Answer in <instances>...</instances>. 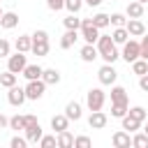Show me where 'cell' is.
I'll list each match as a JSON object with an SVG mask.
<instances>
[{
    "instance_id": "1",
    "label": "cell",
    "mask_w": 148,
    "mask_h": 148,
    "mask_svg": "<svg viewBox=\"0 0 148 148\" xmlns=\"http://www.w3.org/2000/svg\"><path fill=\"white\" fill-rule=\"evenodd\" d=\"M97 53H99V58L104 60V62H116L118 58H120V53H118V49H116V42L111 39V35H102L99 32V37H97Z\"/></svg>"
},
{
    "instance_id": "2",
    "label": "cell",
    "mask_w": 148,
    "mask_h": 148,
    "mask_svg": "<svg viewBox=\"0 0 148 148\" xmlns=\"http://www.w3.org/2000/svg\"><path fill=\"white\" fill-rule=\"evenodd\" d=\"M30 37H32V46H30V51H32L35 56L44 58V56L49 53V32H46V30H35Z\"/></svg>"
},
{
    "instance_id": "3",
    "label": "cell",
    "mask_w": 148,
    "mask_h": 148,
    "mask_svg": "<svg viewBox=\"0 0 148 148\" xmlns=\"http://www.w3.org/2000/svg\"><path fill=\"white\" fill-rule=\"evenodd\" d=\"M23 120H25V127H23V132H25V139H28V143H37V141L42 139V125H39V120H37L32 113L23 116Z\"/></svg>"
},
{
    "instance_id": "4",
    "label": "cell",
    "mask_w": 148,
    "mask_h": 148,
    "mask_svg": "<svg viewBox=\"0 0 148 148\" xmlns=\"http://www.w3.org/2000/svg\"><path fill=\"white\" fill-rule=\"evenodd\" d=\"M104 102H106V92L102 88H90L86 92V104H88L90 111H99L104 106Z\"/></svg>"
},
{
    "instance_id": "5",
    "label": "cell",
    "mask_w": 148,
    "mask_h": 148,
    "mask_svg": "<svg viewBox=\"0 0 148 148\" xmlns=\"http://www.w3.org/2000/svg\"><path fill=\"white\" fill-rule=\"evenodd\" d=\"M81 37L86 39V44H95L99 37V28L92 23V18H81Z\"/></svg>"
},
{
    "instance_id": "6",
    "label": "cell",
    "mask_w": 148,
    "mask_h": 148,
    "mask_svg": "<svg viewBox=\"0 0 148 148\" xmlns=\"http://www.w3.org/2000/svg\"><path fill=\"white\" fill-rule=\"evenodd\" d=\"M25 65H28V58H25V53L16 51L14 56H12V53L7 56V69H9V72H14V74H21Z\"/></svg>"
},
{
    "instance_id": "7",
    "label": "cell",
    "mask_w": 148,
    "mask_h": 148,
    "mask_svg": "<svg viewBox=\"0 0 148 148\" xmlns=\"http://www.w3.org/2000/svg\"><path fill=\"white\" fill-rule=\"evenodd\" d=\"M97 76H99V83H102V86H113V83H116V79H118V72L113 69V65H111V62H104V65L99 67Z\"/></svg>"
},
{
    "instance_id": "8",
    "label": "cell",
    "mask_w": 148,
    "mask_h": 148,
    "mask_svg": "<svg viewBox=\"0 0 148 148\" xmlns=\"http://www.w3.org/2000/svg\"><path fill=\"white\" fill-rule=\"evenodd\" d=\"M44 90H46V83H44L42 79L28 81V86H25V97H28V99H39V97L44 95Z\"/></svg>"
},
{
    "instance_id": "9",
    "label": "cell",
    "mask_w": 148,
    "mask_h": 148,
    "mask_svg": "<svg viewBox=\"0 0 148 148\" xmlns=\"http://www.w3.org/2000/svg\"><path fill=\"white\" fill-rule=\"evenodd\" d=\"M120 58H123L125 62H134V60L139 58V42L127 39V42L123 44V53H120Z\"/></svg>"
},
{
    "instance_id": "10",
    "label": "cell",
    "mask_w": 148,
    "mask_h": 148,
    "mask_svg": "<svg viewBox=\"0 0 148 148\" xmlns=\"http://www.w3.org/2000/svg\"><path fill=\"white\" fill-rule=\"evenodd\" d=\"M7 99H9L12 106H21V104L28 99V97H25V88H21V86H12L9 92H7Z\"/></svg>"
},
{
    "instance_id": "11",
    "label": "cell",
    "mask_w": 148,
    "mask_h": 148,
    "mask_svg": "<svg viewBox=\"0 0 148 148\" xmlns=\"http://www.w3.org/2000/svg\"><path fill=\"white\" fill-rule=\"evenodd\" d=\"M106 123H109V116L99 109V111H90V118H88V125L92 127V130H104L106 127Z\"/></svg>"
},
{
    "instance_id": "12",
    "label": "cell",
    "mask_w": 148,
    "mask_h": 148,
    "mask_svg": "<svg viewBox=\"0 0 148 148\" xmlns=\"http://www.w3.org/2000/svg\"><path fill=\"white\" fill-rule=\"evenodd\" d=\"M125 30L130 32V37H141V35L146 32V25H143V21H141V18H127Z\"/></svg>"
},
{
    "instance_id": "13",
    "label": "cell",
    "mask_w": 148,
    "mask_h": 148,
    "mask_svg": "<svg viewBox=\"0 0 148 148\" xmlns=\"http://www.w3.org/2000/svg\"><path fill=\"white\" fill-rule=\"evenodd\" d=\"M56 146H58V148H72V146H74V134H72L69 130L58 132V136H56Z\"/></svg>"
},
{
    "instance_id": "14",
    "label": "cell",
    "mask_w": 148,
    "mask_h": 148,
    "mask_svg": "<svg viewBox=\"0 0 148 148\" xmlns=\"http://www.w3.org/2000/svg\"><path fill=\"white\" fill-rule=\"evenodd\" d=\"M113 146L116 148H130L132 146V139H130V132H125V130H118L116 134H113Z\"/></svg>"
},
{
    "instance_id": "15",
    "label": "cell",
    "mask_w": 148,
    "mask_h": 148,
    "mask_svg": "<svg viewBox=\"0 0 148 148\" xmlns=\"http://www.w3.org/2000/svg\"><path fill=\"white\" fill-rule=\"evenodd\" d=\"M0 25H2L5 30L16 28V25H18V14H14V12H2V16H0Z\"/></svg>"
},
{
    "instance_id": "16",
    "label": "cell",
    "mask_w": 148,
    "mask_h": 148,
    "mask_svg": "<svg viewBox=\"0 0 148 148\" xmlns=\"http://www.w3.org/2000/svg\"><path fill=\"white\" fill-rule=\"evenodd\" d=\"M79 39V30H65V35L60 37V49H72Z\"/></svg>"
},
{
    "instance_id": "17",
    "label": "cell",
    "mask_w": 148,
    "mask_h": 148,
    "mask_svg": "<svg viewBox=\"0 0 148 148\" xmlns=\"http://www.w3.org/2000/svg\"><path fill=\"white\" fill-rule=\"evenodd\" d=\"M42 81H44L46 86H56V83H60V72H58L56 67H49V69L42 72Z\"/></svg>"
},
{
    "instance_id": "18",
    "label": "cell",
    "mask_w": 148,
    "mask_h": 148,
    "mask_svg": "<svg viewBox=\"0 0 148 148\" xmlns=\"http://www.w3.org/2000/svg\"><path fill=\"white\" fill-rule=\"evenodd\" d=\"M79 56H81V60H83V62H92L95 58H99V53H97V46H95V44H86V46L81 49V53H79Z\"/></svg>"
},
{
    "instance_id": "19",
    "label": "cell",
    "mask_w": 148,
    "mask_h": 148,
    "mask_svg": "<svg viewBox=\"0 0 148 148\" xmlns=\"http://www.w3.org/2000/svg\"><path fill=\"white\" fill-rule=\"evenodd\" d=\"M42 72H44V67H39V65H25L21 74H23L28 81H35V79H42Z\"/></svg>"
},
{
    "instance_id": "20",
    "label": "cell",
    "mask_w": 148,
    "mask_h": 148,
    "mask_svg": "<svg viewBox=\"0 0 148 148\" xmlns=\"http://www.w3.org/2000/svg\"><path fill=\"white\" fill-rule=\"evenodd\" d=\"M51 127H53V132L58 134V132H62V130H67V127H69V118H67L65 113L53 116V118H51Z\"/></svg>"
},
{
    "instance_id": "21",
    "label": "cell",
    "mask_w": 148,
    "mask_h": 148,
    "mask_svg": "<svg viewBox=\"0 0 148 148\" xmlns=\"http://www.w3.org/2000/svg\"><path fill=\"white\" fill-rule=\"evenodd\" d=\"M30 46H32V37H30V35H21V37H16V42H14V49L21 51V53H28Z\"/></svg>"
},
{
    "instance_id": "22",
    "label": "cell",
    "mask_w": 148,
    "mask_h": 148,
    "mask_svg": "<svg viewBox=\"0 0 148 148\" xmlns=\"http://www.w3.org/2000/svg\"><path fill=\"white\" fill-rule=\"evenodd\" d=\"M127 16H130V18H141V16H143V2H139V0L130 2V5H127Z\"/></svg>"
},
{
    "instance_id": "23",
    "label": "cell",
    "mask_w": 148,
    "mask_h": 148,
    "mask_svg": "<svg viewBox=\"0 0 148 148\" xmlns=\"http://www.w3.org/2000/svg\"><path fill=\"white\" fill-rule=\"evenodd\" d=\"M65 116H67L69 120H79V118H81V104H79V102H69V104L65 106Z\"/></svg>"
},
{
    "instance_id": "24",
    "label": "cell",
    "mask_w": 148,
    "mask_h": 148,
    "mask_svg": "<svg viewBox=\"0 0 148 148\" xmlns=\"http://www.w3.org/2000/svg\"><path fill=\"white\" fill-rule=\"evenodd\" d=\"M120 120H123V130H125V132H130V134H132V132H136V130L141 127V123H139V120H134L130 113H125Z\"/></svg>"
},
{
    "instance_id": "25",
    "label": "cell",
    "mask_w": 148,
    "mask_h": 148,
    "mask_svg": "<svg viewBox=\"0 0 148 148\" xmlns=\"http://www.w3.org/2000/svg\"><path fill=\"white\" fill-rule=\"evenodd\" d=\"M16 79H18V74H14V72H2L0 74V86H5V88H12V86H16Z\"/></svg>"
},
{
    "instance_id": "26",
    "label": "cell",
    "mask_w": 148,
    "mask_h": 148,
    "mask_svg": "<svg viewBox=\"0 0 148 148\" xmlns=\"http://www.w3.org/2000/svg\"><path fill=\"white\" fill-rule=\"evenodd\" d=\"M111 102H127V90L123 86H111Z\"/></svg>"
},
{
    "instance_id": "27",
    "label": "cell",
    "mask_w": 148,
    "mask_h": 148,
    "mask_svg": "<svg viewBox=\"0 0 148 148\" xmlns=\"http://www.w3.org/2000/svg\"><path fill=\"white\" fill-rule=\"evenodd\" d=\"M127 102H111V116L113 118H123L125 113H127Z\"/></svg>"
},
{
    "instance_id": "28",
    "label": "cell",
    "mask_w": 148,
    "mask_h": 148,
    "mask_svg": "<svg viewBox=\"0 0 148 148\" xmlns=\"http://www.w3.org/2000/svg\"><path fill=\"white\" fill-rule=\"evenodd\" d=\"M62 23H65V28H67V30H79V28H81V18H79L76 14L65 16V18H62Z\"/></svg>"
},
{
    "instance_id": "29",
    "label": "cell",
    "mask_w": 148,
    "mask_h": 148,
    "mask_svg": "<svg viewBox=\"0 0 148 148\" xmlns=\"http://www.w3.org/2000/svg\"><path fill=\"white\" fill-rule=\"evenodd\" d=\"M127 37H130V32L125 30V25H123V28H116V30L111 32V39H113L116 44H125V42H127Z\"/></svg>"
},
{
    "instance_id": "30",
    "label": "cell",
    "mask_w": 148,
    "mask_h": 148,
    "mask_svg": "<svg viewBox=\"0 0 148 148\" xmlns=\"http://www.w3.org/2000/svg\"><path fill=\"white\" fill-rule=\"evenodd\" d=\"M130 65H132V72H134V74H139V76L148 72V60H143V58H136V60H134V62H130Z\"/></svg>"
},
{
    "instance_id": "31",
    "label": "cell",
    "mask_w": 148,
    "mask_h": 148,
    "mask_svg": "<svg viewBox=\"0 0 148 148\" xmlns=\"http://www.w3.org/2000/svg\"><path fill=\"white\" fill-rule=\"evenodd\" d=\"M127 113H130L134 120H139V123L146 120V109H143V106H132V109H127Z\"/></svg>"
},
{
    "instance_id": "32",
    "label": "cell",
    "mask_w": 148,
    "mask_h": 148,
    "mask_svg": "<svg viewBox=\"0 0 148 148\" xmlns=\"http://www.w3.org/2000/svg\"><path fill=\"white\" fill-rule=\"evenodd\" d=\"M81 7H83V0H65V9L69 14H79Z\"/></svg>"
},
{
    "instance_id": "33",
    "label": "cell",
    "mask_w": 148,
    "mask_h": 148,
    "mask_svg": "<svg viewBox=\"0 0 148 148\" xmlns=\"http://www.w3.org/2000/svg\"><path fill=\"white\" fill-rule=\"evenodd\" d=\"M125 23H127L125 14H111L109 16V25H113V28H123Z\"/></svg>"
},
{
    "instance_id": "34",
    "label": "cell",
    "mask_w": 148,
    "mask_h": 148,
    "mask_svg": "<svg viewBox=\"0 0 148 148\" xmlns=\"http://www.w3.org/2000/svg\"><path fill=\"white\" fill-rule=\"evenodd\" d=\"M92 23H95L99 30H102V28H106V25H109V14H104V12L95 14V16H92Z\"/></svg>"
},
{
    "instance_id": "35",
    "label": "cell",
    "mask_w": 148,
    "mask_h": 148,
    "mask_svg": "<svg viewBox=\"0 0 148 148\" xmlns=\"http://www.w3.org/2000/svg\"><path fill=\"white\" fill-rule=\"evenodd\" d=\"M9 127H12V130H16V132H23V127H25L23 116H12V118H9Z\"/></svg>"
},
{
    "instance_id": "36",
    "label": "cell",
    "mask_w": 148,
    "mask_h": 148,
    "mask_svg": "<svg viewBox=\"0 0 148 148\" xmlns=\"http://www.w3.org/2000/svg\"><path fill=\"white\" fill-rule=\"evenodd\" d=\"M132 146H136V148H148V134L143 132V134H134L132 136Z\"/></svg>"
},
{
    "instance_id": "37",
    "label": "cell",
    "mask_w": 148,
    "mask_h": 148,
    "mask_svg": "<svg viewBox=\"0 0 148 148\" xmlns=\"http://www.w3.org/2000/svg\"><path fill=\"white\" fill-rule=\"evenodd\" d=\"M139 58L148 60V35L146 32L141 35V42H139Z\"/></svg>"
},
{
    "instance_id": "38",
    "label": "cell",
    "mask_w": 148,
    "mask_h": 148,
    "mask_svg": "<svg viewBox=\"0 0 148 148\" xmlns=\"http://www.w3.org/2000/svg\"><path fill=\"white\" fill-rule=\"evenodd\" d=\"M42 148H53L56 146V134H42V139L37 141Z\"/></svg>"
},
{
    "instance_id": "39",
    "label": "cell",
    "mask_w": 148,
    "mask_h": 148,
    "mask_svg": "<svg viewBox=\"0 0 148 148\" xmlns=\"http://www.w3.org/2000/svg\"><path fill=\"white\" fill-rule=\"evenodd\" d=\"M9 146H12V148H25V146H28V139H25V136H12Z\"/></svg>"
},
{
    "instance_id": "40",
    "label": "cell",
    "mask_w": 148,
    "mask_h": 148,
    "mask_svg": "<svg viewBox=\"0 0 148 148\" xmlns=\"http://www.w3.org/2000/svg\"><path fill=\"white\" fill-rule=\"evenodd\" d=\"M46 7L51 12H60V9H65V0H46Z\"/></svg>"
},
{
    "instance_id": "41",
    "label": "cell",
    "mask_w": 148,
    "mask_h": 148,
    "mask_svg": "<svg viewBox=\"0 0 148 148\" xmlns=\"http://www.w3.org/2000/svg\"><path fill=\"white\" fill-rule=\"evenodd\" d=\"M90 143H92V141H90L88 136H74V146H76V148H88Z\"/></svg>"
},
{
    "instance_id": "42",
    "label": "cell",
    "mask_w": 148,
    "mask_h": 148,
    "mask_svg": "<svg viewBox=\"0 0 148 148\" xmlns=\"http://www.w3.org/2000/svg\"><path fill=\"white\" fill-rule=\"evenodd\" d=\"M9 51H12V44H9L7 39H0V58H7Z\"/></svg>"
},
{
    "instance_id": "43",
    "label": "cell",
    "mask_w": 148,
    "mask_h": 148,
    "mask_svg": "<svg viewBox=\"0 0 148 148\" xmlns=\"http://www.w3.org/2000/svg\"><path fill=\"white\" fill-rule=\"evenodd\" d=\"M139 88H141V90H146V92H148V72H146V74H141V76H139Z\"/></svg>"
},
{
    "instance_id": "44",
    "label": "cell",
    "mask_w": 148,
    "mask_h": 148,
    "mask_svg": "<svg viewBox=\"0 0 148 148\" xmlns=\"http://www.w3.org/2000/svg\"><path fill=\"white\" fill-rule=\"evenodd\" d=\"M7 125H9V118H5V116L0 113V130H5Z\"/></svg>"
},
{
    "instance_id": "45",
    "label": "cell",
    "mask_w": 148,
    "mask_h": 148,
    "mask_svg": "<svg viewBox=\"0 0 148 148\" xmlns=\"http://www.w3.org/2000/svg\"><path fill=\"white\" fill-rule=\"evenodd\" d=\"M104 0H86V5H90V7H99Z\"/></svg>"
},
{
    "instance_id": "46",
    "label": "cell",
    "mask_w": 148,
    "mask_h": 148,
    "mask_svg": "<svg viewBox=\"0 0 148 148\" xmlns=\"http://www.w3.org/2000/svg\"><path fill=\"white\" fill-rule=\"evenodd\" d=\"M143 132H146V134H148V123H146V127H143Z\"/></svg>"
},
{
    "instance_id": "47",
    "label": "cell",
    "mask_w": 148,
    "mask_h": 148,
    "mask_svg": "<svg viewBox=\"0 0 148 148\" xmlns=\"http://www.w3.org/2000/svg\"><path fill=\"white\" fill-rule=\"evenodd\" d=\"M139 2H143V5H146V2H148V0H139Z\"/></svg>"
},
{
    "instance_id": "48",
    "label": "cell",
    "mask_w": 148,
    "mask_h": 148,
    "mask_svg": "<svg viewBox=\"0 0 148 148\" xmlns=\"http://www.w3.org/2000/svg\"><path fill=\"white\" fill-rule=\"evenodd\" d=\"M0 16H2V9H0Z\"/></svg>"
},
{
    "instance_id": "49",
    "label": "cell",
    "mask_w": 148,
    "mask_h": 148,
    "mask_svg": "<svg viewBox=\"0 0 148 148\" xmlns=\"http://www.w3.org/2000/svg\"><path fill=\"white\" fill-rule=\"evenodd\" d=\"M0 2H2V0H0Z\"/></svg>"
}]
</instances>
